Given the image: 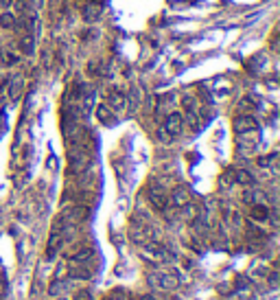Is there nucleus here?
Listing matches in <instances>:
<instances>
[{"label": "nucleus", "instance_id": "nucleus-21", "mask_svg": "<svg viewBox=\"0 0 280 300\" xmlns=\"http://www.w3.org/2000/svg\"><path fill=\"white\" fill-rule=\"evenodd\" d=\"M105 300H122V298H121V294H112V296H107Z\"/></svg>", "mask_w": 280, "mask_h": 300}, {"label": "nucleus", "instance_id": "nucleus-11", "mask_svg": "<svg viewBox=\"0 0 280 300\" xmlns=\"http://www.w3.org/2000/svg\"><path fill=\"white\" fill-rule=\"evenodd\" d=\"M243 199L247 204H265L267 202V195L262 193L261 189H252V186H247V191L243 193Z\"/></svg>", "mask_w": 280, "mask_h": 300}, {"label": "nucleus", "instance_id": "nucleus-16", "mask_svg": "<svg viewBox=\"0 0 280 300\" xmlns=\"http://www.w3.org/2000/svg\"><path fill=\"white\" fill-rule=\"evenodd\" d=\"M0 27L2 29H16V14H11V11H2L0 14Z\"/></svg>", "mask_w": 280, "mask_h": 300}, {"label": "nucleus", "instance_id": "nucleus-6", "mask_svg": "<svg viewBox=\"0 0 280 300\" xmlns=\"http://www.w3.org/2000/svg\"><path fill=\"white\" fill-rule=\"evenodd\" d=\"M162 127H164L173 138L179 136V132H182V127H184V116L179 114V112H169L164 123H162Z\"/></svg>", "mask_w": 280, "mask_h": 300}, {"label": "nucleus", "instance_id": "nucleus-20", "mask_svg": "<svg viewBox=\"0 0 280 300\" xmlns=\"http://www.w3.org/2000/svg\"><path fill=\"white\" fill-rule=\"evenodd\" d=\"M184 107H186L188 112H191V110H195V107H197L195 99H191V97H184Z\"/></svg>", "mask_w": 280, "mask_h": 300}, {"label": "nucleus", "instance_id": "nucleus-7", "mask_svg": "<svg viewBox=\"0 0 280 300\" xmlns=\"http://www.w3.org/2000/svg\"><path fill=\"white\" fill-rule=\"evenodd\" d=\"M188 202H191V191H188L186 186H175V189L171 191V195H169V204H173L175 208L186 206Z\"/></svg>", "mask_w": 280, "mask_h": 300}, {"label": "nucleus", "instance_id": "nucleus-14", "mask_svg": "<svg viewBox=\"0 0 280 300\" xmlns=\"http://www.w3.org/2000/svg\"><path fill=\"white\" fill-rule=\"evenodd\" d=\"M249 215L256 221H265L269 217V208H267V204H252V212Z\"/></svg>", "mask_w": 280, "mask_h": 300}, {"label": "nucleus", "instance_id": "nucleus-18", "mask_svg": "<svg viewBox=\"0 0 280 300\" xmlns=\"http://www.w3.org/2000/svg\"><path fill=\"white\" fill-rule=\"evenodd\" d=\"M0 59H2L7 66H13V64L20 62V53H13L11 49H4L2 53H0Z\"/></svg>", "mask_w": 280, "mask_h": 300}, {"label": "nucleus", "instance_id": "nucleus-2", "mask_svg": "<svg viewBox=\"0 0 280 300\" xmlns=\"http://www.w3.org/2000/svg\"><path fill=\"white\" fill-rule=\"evenodd\" d=\"M68 162L72 173H81L88 167V149L86 145H70L68 149Z\"/></svg>", "mask_w": 280, "mask_h": 300}, {"label": "nucleus", "instance_id": "nucleus-13", "mask_svg": "<svg viewBox=\"0 0 280 300\" xmlns=\"http://www.w3.org/2000/svg\"><path fill=\"white\" fill-rule=\"evenodd\" d=\"M239 136H245V142L239 138V145H236V149H239L241 156H249L254 149H256V141H249L247 134H239Z\"/></svg>", "mask_w": 280, "mask_h": 300}, {"label": "nucleus", "instance_id": "nucleus-15", "mask_svg": "<svg viewBox=\"0 0 280 300\" xmlns=\"http://www.w3.org/2000/svg\"><path fill=\"white\" fill-rule=\"evenodd\" d=\"M22 90H24V81H22V79H13L11 81V88H9V97H11V101H18V99L22 97Z\"/></svg>", "mask_w": 280, "mask_h": 300}, {"label": "nucleus", "instance_id": "nucleus-3", "mask_svg": "<svg viewBox=\"0 0 280 300\" xmlns=\"http://www.w3.org/2000/svg\"><path fill=\"white\" fill-rule=\"evenodd\" d=\"M147 195H149V202H151V206L156 208V211L164 212L166 208H169V193H166L164 186L151 184L149 186V191H147Z\"/></svg>", "mask_w": 280, "mask_h": 300}, {"label": "nucleus", "instance_id": "nucleus-8", "mask_svg": "<svg viewBox=\"0 0 280 300\" xmlns=\"http://www.w3.org/2000/svg\"><path fill=\"white\" fill-rule=\"evenodd\" d=\"M179 278L175 272H160L158 274V287L160 289H177Z\"/></svg>", "mask_w": 280, "mask_h": 300}, {"label": "nucleus", "instance_id": "nucleus-4", "mask_svg": "<svg viewBox=\"0 0 280 300\" xmlns=\"http://www.w3.org/2000/svg\"><path fill=\"white\" fill-rule=\"evenodd\" d=\"M105 106L112 107L114 112H125L127 110V101H129V97H127L125 92H122L121 88H109L107 94H105Z\"/></svg>", "mask_w": 280, "mask_h": 300}, {"label": "nucleus", "instance_id": "nucleus-19", "mask_svg": "<svg viewBox=\"0 0 280 300\" xmlns=\"http://www.w3.org/2000/svg\"><path fill=\"white\" fill-rule=\"evenodd\" d=\"M156 138H158V141H160V142H164V145H166V142H171V141H173V136H171V134L166 132L164 127H158V132H156Z\"/></svg>", "mask_w": 280, "mask_h": 300}, {"label": "nucleus", "instance_id": "nucleus-17", "mask_svg": "<svg viewBox=\"0 0 280 300\" xmlns=\"http://www.w3.org/2000/svg\"><path fill=\"white\" fill-rule=\"evenodd\" d=\"M83 18H86V22H96L101 18V9L96 5H88L83 9Z\"/></svg>", "mask_w": 280, "mask_h": 300}, {"label": "nucleus", "instance_id": "nucleus-12", "mask_svg": "<svg viewBox=\"0 0 280 300\" xmlns=\"http://www.w3.org/2000/svg\"><path fill=\"white\" fill-rule=\"evenodd\" d=\"M234 182H236V184H241V186H245V189L256 184L254 176L249 171H245V169H239V171H234Z\"/></svg>", "mask_w": 280, "mask_h": 300}, {"label": "nucleus", "instance_id": "nucleus-10", "mask_svg": "<svg viewBox=\"0 0 280 300\" xmlns=\"http://www.w3.org/2000/svg\"><path fill=\"white\" fill-rule=\"evenodd\" d=\"M96 119L103 125H116V112H114L112 107H107L105 103H101V106L96 107Z\"/></svg>", "mask_w": 280, "mask_h": 300}, {"label": "nucleus", "instance_id": "nucleus-1", "mask_svg": "<svg viewBox=\"0 0 280 300\" xmlns=\"http://www.w3.org/2000/svg\"><path fill=\"white\" fill-rule=\"evenodd\" d=\"M140 256H142L144 261H149V263H153V265H164V263H171V261L175 259L173 252L158 241L142 243V246H140Z\"/></svg>", "mask_w": 280, "mask_h": 300}, {"label": "nucleus", "instance_id": "nucleus-9", "mask_svg": "<svg viewBox=\"0 0 280 300\" xmlns=\"http://www.w3.org/2000/svg\"><path fill=\"white\" fill-rule=\"evenodd\" d=\"M18 53L22 55H33L35 53V35L33 33H22L18 40Z\"/></svg>", "mask_w": 280, "mask_h": 300}, {"label": "nucleus", "instance_id": "nucleus-5", "mask_svg": "<svg viewBox=\"0 0 280 300\" xmlns=\"http://www.w3.org/2000/svg\"><path fill=\"white\" fill-rule=\"evenodd\" d=\"M232 129H234L236 134H252L258 129V121L254 119L252 114H241L234 119V123H232Z\"/></svg>", "mask_w": 280, "mask_h": 300}, {"label": "nucleus", "instance_id": "nucleus-22", "mask_svg": "<svg viewBox=\"0 0 280 300\" xmlns=\"http://www.w3.org/2000/svg\"><path fill=\"white\" fill-rule=\"evenodd\" d=\"M11 2H13V0H0V5H2V7H9Z\"/></svg>", "mask_w": 280, "mask_h": 300}, {"label": "nucleus", "instance_id": "nucleus-23", "mask_svg": "<svg viewBox=\"0 0 280 300\" xmlns=\"http://www.w3.org/2000/svg\"><path fill=\"white\" fill-rule=\"evenodd\" d=\"M140 300H156L153 296H140Z\"/></svg>", "mask_w": 280, "mask_h": 300}]
</instances>
